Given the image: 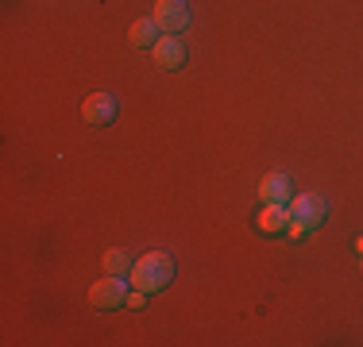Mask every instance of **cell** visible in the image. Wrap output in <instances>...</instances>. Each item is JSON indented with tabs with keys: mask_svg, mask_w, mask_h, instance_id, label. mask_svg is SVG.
Returning a JSON list of instances; mask_svg holds the SVG:
<instances>
[{
	"mask_svg": "<svg viewBox=\"0 0 363 347\" xmlns=\"http://www.w3.org/2000/svg\"><path fill=\"white\" fill-rule=\"evenodd\" d=\"M128 39H132V47H140V50H147V47H155V42L162 39V31H159V23L155 20H135L132 28H128Z\"/></svg>",
	"mask_w": 363,
	"mask_h": 347,
	"instance_id": "9c48e42d",
	"label": "cell"
},
{
	"mask_svg": "<svg viewBox=\"0 0 363 347\" xmlns=\"http://www.w3.org/2000/svg\"><path fill=\"white\" fill-rule=\"evenodd\" d=\"M170 278H174V258L162 255V251H147L143 258H135V263H132V271H128L132 290H143V293L167 290Z\"/></svg>",
	"mask_w": 363,
	"mask_h": 347,
	"instance_id": "6da1fadb",
	"label": "cell"
},
{
	"mask_svg": "<svg viewBox=\"0 0 363 347\" xmlns=\"http://www.w3.org/2000/svg\"><path fill=\"white\" fill-rule=\"evenodd\" d=\"M325 201L321 197H309V193H301V197H294V205H290V236L294 239H301V236H309V232H317L325 224Z\"/></svg>",
	"mask_w": 363,
	"mask_h": 347,
	"instance_id": "7a4b0ae2",
	"label": "cell"
},
{
	"mask_svg": "<svg viewBox=\"0 0 363 347\" xmlns=\"http://www.w3.org/2000/svg\"><path fill=\"white\" fill-rule=\"evenodd\" d=\"M359 263H363V255H359Z\"/></svg>",
	"mask_w": 363,
	"mask_h": 347,
	"instance_id": "4fadbf2b",
	"label": "cell"
},
{
	"mask_svg": "<svg viewBox=\"0 0 363 347\" xmlns=\"http://www.w3.org/2000/svg\"><path fill=\"white\" fill-rule=\"evenodd\" d=\"M255 228L263 232V236H279V232L290 228V208L286 205H263L255 216Z\"/></svg>",
	"mask_w": 363,
	"mask_h": 347,
	"instance_id": "52a82bcc",
	"label": "cell"
},
{
	"mask_svg": "<svg viewBox=\"0 0 363 347\" xmlns=\"http://www.w3.org/2000/svg\"><path fill=\"white\" fill-rule=\"evenodd\" d=\"M101 263H105V274H128L132 271V258H128L124 251H105Z\"/></svg>",
	"mask_w": 363,
	"mask_h": 347,
	"instance_id": "30bf717a",
	"label": "cell"
},
{
	"mask_svg": "<svg viewBox=\"0 0 363 347\" xmlns=\"http://www.w3.org/2000/svg\"><path fill=\"white\" fill-rule=\"evenodd\" d=\"M151 297V293H143V290H132L128 293V309H143V301Z\"/></svg>",
	"mask_w": 363,
	"mask_h": 347,
	"instance_id": "8fae6325",
	"label": "cell"
},
{
	"mask_svg": "<svg viewBox=\"0 0 363 347\" xmlns=\"http://www.w3.org/2000/svg\"><path fill=\"white\" fill-rule=\"evenodd\" d=\"M82 116H85V124H93V127H108L112 120L120 116V101L112 97V93H93V97H85V104H82Z\"/></svg>",
	"mask_w": 363,
	"mask_h": 347,
	"instance_id": "5b68a950",
	"label": "cell"
},
{
	"mask_svg": "<svg viewBox=\"0 0 363 347\" xmlns=\"http://www.w3.org/2000/svg\"><path fill=\"white\" fill-rule=\"evenodd\" d=\"M151 55H155V62H159L162 69H182L186 66V47H182L178 35H162V39L151 47Z\"/></svg>",
	"mask_w": 363,
	"mask_h": 347,
	"instance_id": "8992f818",
	"label": "cell"
},
{
	"mask_svg": "<svg viewBox=\"0 0 363 347\" xmlns=\"http://www.w3.org/2000/svg\"><path fill=\"white\" fill-rule=\"evenodd\" d=\"M356 247H359V255H363V236H359V239H356Z\"/></svg>",
	"mask_w": 363,
	"mask_h": 347,
	"instance_id": "7c38bea8",
	"label": "cell"
},
{
	"mask_svg": "<svg viewBox=\"0 0 363 347\" xmlns=\"http://www.w3.org/2000/svg\"><path fill=\"white\" fill-rule=\"evenodd\" d=\"M151 20L159 23L162 35H178V31H186V23H189V8H186V0H155Z\"/></svg>",
	"mask_w": 363,
	"mask_h": 347,
	"instance_id": "277c9868",
	"label": "cell"
},
{
	"mask_svg": "<svg viewBox=\"0 0 363 347\" xmlns=\"http://www.w3.org/2000/svg\"><path fill=\"white\" fill-rule=\"evenodd\" d=\"M89 305L97 312H116L128 305V282L124 274H105L101 282H93L89 290Z\"/></svg>",
	"mask_w": 363,
	"mask_h": 347,
	"instance_id": "3957f363",
	"label": "cell"
},
{
	"mask_svg": "<svg viewBox=\"0 0 363 347\" xmlns=\"http://www.w3.org/2000/svg\"><path fill=\"white\" fill-rule=\"evenodd\" d=\"M259 197H263V205H286L290 201V178L286 174H267L259 181Z\"/></svg>",
	"mask_w": 363,
	"mask_h": 347,
	"instance_id": "ba28073f",
	"label": "cell"
}]
</instances>
